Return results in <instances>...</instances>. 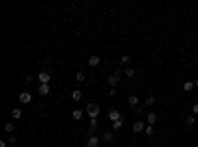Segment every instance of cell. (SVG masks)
<instances>
[{"label":"cell","mask_w":198,"mask_h":147,"mask_svg":"<svg viewBox=\"0 0 198 147\" xmlns=\"http://www.w3.org/2000/svg\"><path fill=\"white\" fill-rule=\"evenodd\" d=\"M85 113L89 115V119H91V117H97V115H99V106H97L95 102H89V103L85 106Z\"/></svg>","instance_id":"obj_1"},{"label":"cell","mask_w":198,"mask_h":147,"mask_svg":"<svg viewBox=\"0 0 198 147\" xmlns=\"http://www.w3.org/2000/svg\"><path fill=\"white\" fill-rule=\"evenodd\" d=\"M87 64H89L91 68H95V66H99V64H101V58L97 56V54H91L89 60H87Z\"/></svg>","instance_id":"obj_2"},{"label":"cell","mask_w":198,"mask_h":147,"mask_svg":"<svg viewBox=\"0 0 198 147\" xmlns=\"http://www.w3.org/2000/svg\"><path fill=\"white\" fill-rule=\"evenodd\" d=\"M145 127H147V125L143 123L141 119H139V121H135V123H133V127H131V129H133L135 133H141V131H145Z\"/></svg>","instance_id":"obj_3"},{"label":"cell","mask_w":198,"mask_h":147,"mask_svg":"<svg viewBox=\"0 0 198 147\" xmlns=\"http://www.w3.org/2000/svg\"><path fill=\"white\" fill-rule=\"evenodd\" d=\"M119 79H121V75H119V74H113V75H109V78H107V83H109L111 87H115L117 83H119Z\"/></svg>","instance_id":"obj_4"},{"label":"cell","mask_w":198,"mask_h":147,"mask_svg":"<svg viewBox=\"0 0 198 147\" xmlns=\"http://www.w3.org/2000/svg\"><path fill=\"white\" fill-rule=\"evenodd\" d=\"M109 119H111V123H113V121L123 119V117H121V111L119 110H111V111H109Z\"/></svg>","instance_id":"obj_5"},{"label":"cell","mask_w":198,"mask_h":147,"mask_svg":"<svg viewBox=\"0 0 198 147\" xmlns=\"http://www.w3.org/2000/svg\"><path fill=\"white\" fill-rule=\"evenodd\" d=\"M38 79H40V83H50L52 75H50L48 72H40V74H38Z\"/></svg>","instance_id":"obj_6"},{"label":"cell","mask_w":198,"mask_h":147,"mask_svg":"<svg viewBox=\"0 0 198 147\" xmlns=\"http://www.w3.org/2000/svg\"><path fill=\"white\" fill-rule=\"evenodd\" d=\"M194 87H196V86H194V82H190V79H186V82L182 83V90L186 91V94H190V91L194 90Z\"/></svg>","instance_id":"obj_7"},{"label":"cell","mask_w":198,"mask_h":147,"mask_svg":"<svg viewBox=\"0 0 198 147\" xmlns=\"http://www.w3.org/2000/svg\"><path fill=\"white\" fill-rule=\"evenodd\" d=\"M38 94H40V95H48V94H50V83H40V87H38Z\"/></svg>","instance_id":"obj_8"},{"label":"cell","mask_w":198,"mask_h":147,"mask_svg":"<svg viewBox=\"0 0 198 147\" xmlns=\"http://www.w3.org/2000/svg\"><path fill=\"white\" fill-rule=\"evenodd\" d=\"M18 99H20V103H30V102H32V95L28 94V91H22Z\"/></svg>","instance_id":"obj_9"},{"label":"cell","mask_w":198,"mask_h":147,"mask_svg":"<svg viewBox=\"0 0 198 147\" xmlns=\"http://www.w3.org/2000/svg\"><path fill=\"white\" fill-rule=\"evenodd\" d=\"M83 113H85V110H73V111H71V117H73L75 121H79L83 117Z\"/></svg>","instance_id":"obj_10"},{"label":"cell","mask_w":198,"mask_h":147,"mask_svg":"<svg viewBox=\"0 0 198 147\" xmlns=\"http://www.w3.org/2000/svg\"><path fill=\"white\" fill-rule=\"evenodd\" d=\"M155 123H157V113L151 111L149 115H147V125H155Z\"/></svg>","instance_id":"obj_11"},{"label":"cell","mask_w":198,"mask_h":147,"mask_svg":"<svg viewBox=\"0 0 198 147\" xmlns=\"http://www.w3.org/2000/svg\"><path fill=\"white\" fill-rule=\"evenodd\" d=\"M97 145H99V139L95 135H91L89 139H87V143H85V147H97Z\"/></svg>","instance_id":"obj_12"},{"label":"cell","mask_w":198,"mask_h":147,"mask_svg":"<svg viewBox=\"0 0 198 147\" xmlns=\"http://www.w3.org/2000/svg\"><path fill=\"white\" fill-rule=\"evenodd\" d=\"M81 98H83V94L79 90H73V91H71V99H73V102H79Z\"/></svg>","instance_id":"obj_13"},{"label":"cell","mask_w":198,"mask_h":147,"mask_svg":"<svg viewBox=\"0 0 198 147\" xmlns=\"http://www.w3.org/2000/svg\"><path fill=\"white\" fill-rule=\"evenodd\" d=\"M129 106H131V107H137L139 106V98H137V95H129Z\"/></svg>","instance_id":"obj_14"},{"label":"cell","mask_w":198,"mask_h":147,"mask_svg":"<svg viewBox=\"0 0 198 147\" xmlns=\"http://www.w3.org/2000/svg\"><path fill=\"white\" fill-rule=\"evenodd\" d=\"M12 117H14V119H20V117H22V110H20V107H14V110H12Z\"/></svg>","instance_id":"obj_15"},{"label":"cell","mask_w":198,"mask_h":147,"mask_svg":"<svg viewBox=\"0 0 198 147\" xmlns=\"http://www.w3.org/2000/svg\"><path fill=\"white\" fill-rule=\"evenodd\" d=\"M113 137H115V135H113V131H105L103 133V139L105 141H113Z\"/></svg>","instance_id":"obj_16"},{"label":"cell","mask_w":198,"mask_h":147,"mask_svg":"<svg viewBox=\"0 0 198 147\" xmlns=\"http://www.w3.org/2000/svg\"><path fill=\"white\" fill-rule=\"evenodd\" d=\"M75 82H77V83H81V82H85V75H83L81 72H77V74H75Z\"/></svg>","instance_id":"obj_17"},{"label":"cell","mask_w":198,"mask_h":147,"mask_svg":"<svg viewBox=\"0 0 198 147\" xmlns=\"http://www.w3.org/2000/svg\"><path fill=\"white\" fill-rule=\"evenodd\" d=\"M145 133H147V135H153V133H155V125H147V127H145Z\"/></svg>","instance_id":"obj_18"},{"label":"cell","mask_w":198,"mask_h":147,"mask_svg":"<svg viewBox=\"0 0 198 147\" xmlns=\"http://www.w3.org/2000/svg\"><path fill=\"white\" fill-rule=\"evenodd\" d=\"M145 103H147V106H155V95H147Z\"/></svg>","instance_id":"obj_19"},{"label":"cell","mask_w":198,"mask_h":147,"mask_svg":"<svg viewBox=\"0 0 198 147\" xmlns=\"http://www.w3.org/2000/svg\"><path fill=\"white\" fill-rule=\"evenodd\" d=\"M121 125H123V119H119V121H113V123H111V127H113V129H121Z\"/></svg>","instance_id":"obj_20"},{"label":"cell","mask_w":198,"mask_h":147,"mask_svg":"<svg viewBox=\"0 0 198 147\" xmlns=\"http://www.w3.org/2000/svg\"><path fill=\"white\" fill-rule=\"evenodd\" d=\"M4 129H6L8 133H12V131H14V125H12V121H8V123L4 125Z\"/></svg>","instance_id":"obj_21"},{"label":"cell","mask_w":198,"mask_h":147,"mask_svg":"<svg viewBox=\"0 0 198 147\" xmlns=\"http://www.w3.org/2000/svg\"><path fill=\"white\" fill-rule=\"evenodd\" d=\"M186 125H194V115H186Z\"/></svg>","instance_id":"obj_22"},{"label":"cell","mask_w":198,"mask_h":147,"mask_svg":"<svg viewBox=\"0 0 198 147\" xmlns=\"http://www.w3.org/2000/svg\"><path fill=\"white\" fill-rule=\"evenodd\" d=\"M125 75H127V78H133V75H135V70L133 68H127V70H125Z\"/></svg>","instance_id":"obj_23"},{"label":"cell","mask_w":198,"mask_h":147,"mask_svg":"<svg viewBox=\"0 0 198 147\" xmlns=\"http://www.w3.org/2000/svg\"><path fill=\"white\" fill-rule=\"evenodd\" d=\"M192 115H198V102L192 106Z\"/></svg>","instance_id":"obj_24"},{"label":"cell","mask_w":198,"mask_h":147,"mask_svg":"<svg viewBox=\"0 0 198 147\" xmlns=\"http://www.w3.org/2000/svg\"><path fill=\"white\" fill-rule=\"evenodd\" d=\"M129 62H131V58H129V56H123V58H121V64H129Z\"/></svg>","instance_id":"obj_25"},{"label":"cell","mask_w":198,"mask_h":147,"mask_svg":"<svg viewBox=\"0 0 198 147\" xmlns=\"http://www.w3.org/2000/svg\"><path fill=\"white\" fill-rule=\"evenodd\" d=\"M8 143L14 145V143H16V137H14V135H10V137H8Z\"/></svg>","instance_id":"obj_26"},{"label":"cell","mask_w":198,"mask_h":147,"mask_svg":"<svg viewBox=\"0 0 198 147\" xmlns=\"http://www.w3.org/2000/svg\"><path fill=\"white\" fill-rule=\"evenodd\" d=\"M8 145V141H0V147H6Z\"/></svg>","instance_id":"obj_27"},{"label":"cell","mask_w":198,"mask_h":147,"mask_svg":"<svg viewBox=\"0 0 198 147\" xmlns=\"http://www.w3.org/2000/svg\"><path fill=\"white\" fill-rule=\"evenodd\" d=\"M194 86H196V87H198V79H194Z\"/></svg>","instance_id":"obj_28"}]
</instances>
